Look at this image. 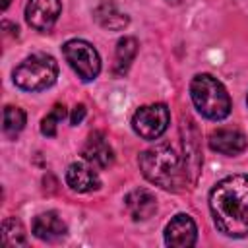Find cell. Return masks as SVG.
<instances>
[{
	"label": "cell",
	"mask_w": 248,
	"mask_h": 248,
	"mask_svg": "<svg viewBox=\"0 0 248 248\" xmlns=\"http://www.w3.org/2000/svg\"><path fill=\"white\" fill-rule=\"evenodd\" d=\"M170 122V112L165 103H153L140 107L132 116L134 132L143 140H157L161 138Z\"/></svg>",
	"instance_id": "obj_6"
},
{
	"label": "cell",
	"mask_w": 248,
	"mask_h": 248,
	"mask_svg": "<svg viewBox=\"0 0 248 248\" xmlns=\"http://www.w3.org/2000/svg\"><path fill=\"white\" fill-rule=\"evenodd\" d=\"M60 12V0H29L25 6V19L33 29L46 33L56 23Z\"/></svg>",
	"instance_id": "obj_7"
},
{
	"label": "cell",
	"mask_w": 248,
	"mask_h": 248,
	"mask_svg": "<svg viewBox=\"0 0 248 248\" xmlns=\"http://www.w3.org/2000/svg\"><path fill=\"white\" fill-rule=\"evenodd\" d=\"M97 23L108 31H120L128 25V16L118 12V8L112 4V2H103L95 8L93 12Z\"/></svg>",
	"instance_id": "obj_14"
},
{
	"label": "cell",
	"mask_w": 248,
	"mask_h": 248,
	"mask_svg": "<svg viewBox=\"0 0 248 248\" xmlns=\"http://www.w3.org/2000/svg\"><path fill=\"white\" fill-rule=\"evenodd\" d=\"M66 184L74 192L85 194V192L97 190L101 186V180H99V174L85 163H72L66 169Z\"/></svg>",
	"instance_id": "obj_12"
},
{
	"label": "cell",
	"mask_w": 248,
	"mask_h": 248,
	"mask_svg": "<svg viewBox=\"0 0 248 248\" xmlns=\"http://www.w3.org/2000/svg\"><path fill=\"white\" fill-rule=\"evenodd\" d=\"M10 6V0H2V10H6Z\"/></svg>",
	"instance_id": "obj_20"
},
{
	"label": "cell",
	"mask_w": 248,
	"mask_h": 248,
	"mask_svg": "<svg viewBox=\"0 0 248 248\" xmlns=\"http://www.w3.org/2000/svg\"><path fill=\"white\" fill-rule=\"evenodd\" d=\"M66 62L81 81H93L101 72V58L95 46L83 39H72L62 46Z\"/></svg>",
	"instance_id": "obj_5"
},
{
	"label": "cell",
	"mask_w": 248,
	"mask_h": 248,
	"mask_svg": "<svg viewBox=\"0 0 248 248\" xmlns=\"http://www.w3.org/2000/svg\"><path fill=\"white\" fill-rule=\"evenodd\" d=\"M81 155L87 163H91L99 169H107L114 163V151L103 132H93L87 136V140L81 147Z\"/></svg>",
	"instance_id": "obj_9"
},
{
	"label": "cell",
	"mask_w": 248,
	"mask_h": 248,
	"mask_svg": "<svg viewBox=\"0 0 248 248\" xmlns=\"http://www.w3.org/2000/svg\"><path fill=\"white\" fill-rule=\"evenodd\" d=\"M58 78V64L50 54L35 52L14 70V83L23 91H43Z\"/></svg>",
	"instance_id": "obj_4"
},
{
	"label": "cell",
	"mask_w": 248,
	"mask_h": 248,
	"mask_svg": "<svg viewBox=\"0 0 248 248\" xmlns=\"http://www.w3.org/2000/svg\"><path fill=\"white\" fill-rule=\"evenodd\" d=\"M246 103H248V97H246Z\"/></svg>",
	"instance_id": "obj_21"
},
{
	"label": "cell",
	"mask_w": 248,
	"mask_h": 248,
	"mask_svg": "<svg viewBox=\"0 0 248 248\" xmlns=\"http://www.w3.org/2000/svg\"><path fill=\"white\" fill-rule=\"evenodd\" d=\"M198 240V229H196V223L190 215L186 213H178L174 215L167 229H165V242L167 246H172V248H190L194 246Z\"/></svg>",
	"instance_id": "obj_8"
},
{
	"label": "cell",
	"mask_w": 248,
	"mask_h": 248,
	"mask_svg": "<svg viewBox=\"0 0 248 248\" xmlns=\"http://www.w3.org/2000/svg\"><path fill=\"white\" fill-rule=\"evenodd\" d=\"M190 97L198 112L207 120H223L231 114V97L225 85L211 74H198L190 81Z\"/></svg>",
	"instance_id": "obj_3"
},
{
	"label": "cell",
	"mask_w": 248,
	"mask_h": 248,
	"mask_svg": "<svg viewBox=\"0 0 248 248\" xmlns=\"http://www.w3.org/2000/svg\"><path fill=\"white\" fill-rule=\"evenodd\" d=\"M33 234L43 242H56L66 234V225L54 211H46L35 217L33 221Z\"/></svg>",
	"instance_id": "obj_13"
},
{
	"label": "cell",
	"mask_w": 248,
	"mask_h": 248,
	"mask_svg": "<svg viewBox=\"0 0 248 248\" xmlns=\"http://www.w3.org/2000/svg\"><path fill=\"white\" fill-rule=\"evenodd\" d=\"M64 116H66V107L62 103H56L52 107V110L41 120V132L48 138H54L56 136V126L64 120Z\"/></svg>",
	"instance_id": "obj_18"
},
{
	"label": "cell",
	"mask_w": 248,
	"mask_h": 248,
	"mask_svg": "<svg viewBox=\"0 0 248 248\" xmlns=\"http://www.w3.org/2000/svg\"><path fill=\"white\" fill-rule=\"evenodd\" d=\"M209 209L219 232L232 238L248 234V174L223 178L209 192Z\"/></svg>",
	"instance_id": "obj_1"
},
{
	"label": "cell",
	"mask_w": 248,
	"mask_h": 248,
	"mask_svg": "<svg viewBox=\"0 0 248 248\" xmlns=\"http://www.w3.org/2000/svg\"><path fill=\"white\" fill-rule=\"evenodd\" d=\"M25 126V110L19 107H4V120H2V130L8 138H16Z\"/></svg>",
	"instance_id": "obj_16"
},
{
	"label": "cell",
	"mask_w": 248,
	"mask_h": 248,
	"mask_svg": "<svg viewBox=\"0 0 248 248\" xmlns=\"http://www.w3.org/2000/svg\"><path fill=\"white\" fill-rule=\"evenodd\" d=\"M138 163H140L141 174L149 182H153L165 190H172V192L180 190V186L186 178V169L182 167L180 157L167 143H161V145L141 151L138 157Z\"/></svg>",
	"instance_id": "obj_2"
},
{
	"label": "cell",
	"mask_w": 248,
	"mask_h": 248,
	"mask_svg": "<svg viewBox=\"0 0 248 248\" xmlns=\"http://www.w3.org/2000/svg\"><path fill=\"white\" fill-rule=\"evenodd\" d=\"M124 207L134 221H145L157 211L155 196L145 188H136L124 198Z\"/></svg>",
	"instance_id": "obj_11"
},
{
	"label": "cell",
	"mask_w": 248,
	"mask_h": 248,
	"mask_svg": "<svg viewBox=\"0 0 248 248\" xmlns=\"http://www.w3.org/2000/svg\"><path fill=\"white\" fill-rule=\"evenodd\" d=\"M209 147L221 155H240L248 141H246V136L240 132V130H232V128H219L215 132L209 134V140H207Z\"/></svg>",
	"instance_id": "obj_10"
},
{
	"label": "cell",
	"mask_w": 248,
	"mask_h": 248,
	"mask_svg": "<svg viewBox=\"0 0 248 248\" xmlns=\"http://www.w3.org/2000/svg\"><path fill=\"white\" fill-rule=\"evenodd\" d=\"M2 242L8 248H12V246H25V242H27L25 231H23V225L16 217L4 219V223H2Z\"/></svg>",
	"instance_id": "obj_17"
},
{
	"label": "cell",
	"mask_w": 248,
	"mask_h": 248,
	"mask_svg": "<svg viewBox=\"0 0 248 248\" xmlns=\"http://www.w3.org/2000/svg\"><path fill=\"white\" fill-rule=\"evenodd\" d=\"M83 116H85V105H83V103H79V105H76V107H74V110H72V116H70L72 126H78V124L83 120Z\"/></svg>",
	"instance_id": "obj_19"
},
{
	"label": "cell",
	"mask_w": 248,
	"mask_h": 248,
	"mask_svg": "<svg viewBox=\"0 0 248 248\" xmlns=\"http://www.w3.org/2000/svg\"><path fill=\"white\" fill-rule=\"evenodd\" d=\"M138 54V41L134 37H122L116 43V52H114V64H112V72L116 76H124L130 68V64L134 62Z\"/></svg>",
	"instance_id": "obj_15"
}]
</instances>
